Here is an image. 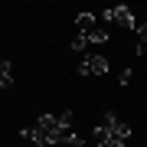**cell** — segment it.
<instances>
[{
    "mask_svg": "<svg viewBox=\"0 0 147 147\" xmlns=\"http://www.w3.org/2000/svg\"><path fill=\"white\" fill-rule=\"evenodd\" d=\"M108 72V59L105 56H82L79 75H105Z\"/></svg>",
    "mask_w": 147,
    "mask_h": 147,
    "instance_id": "7a4b0ae2",
    "label": "cell"
},
{
    "mask_svg": "<svg viewBox=\"0 0 147 147\" xmlns=\"http://www.w3.org/2000/svg\"><path fill=\"white\" fill-rule=\"evenodd\" d=\"M101 124H105L108 131H111V141H127V137H131V127H127V124H121L115 111H105V118H101Z\"/></svg>",
    "mask_w": 147,
    "mask_h": 147,
    "instance_id": "3957f363",
    "label": "cell"
},
{
    "mask_svg": "<svg viewBox=\"0 0 147 147\" xmlns=\"http://www.w3.org/2000/svg\"><path fill=\"white\" fill-rule=\"evenodd\" d=\"M88 42H108V30H101V26H98V30L88 36Z\"/></svg>",
    "mask_w": 147,
    "mask_h": 147,
    "instance_id": "9c48e42d",
    "label": "cell"
},
{
    "mask_svg": "<svg viewBox=\"0 0 147 147\" xmlns=\"http://www.w3.org/2000/svg\"><path fill=\"white\" fill-rule=\"evenodd\" d=\"M105 141H111V131L105 124H98V127H95V144H105Z\"/></svg>",
    "mask_w": 147,
    "mask_h": 147,
    "instance_id": "52a82bcc",
    "label": "cell"
},
{
    "mask_svg": "<svg viewBox=\"0 0 147 147\" xmlns=\"http://www.w3.org/2000/svg\"><path fill=\"white\" fill-rule=\"evenodd\" d=\"M10 82H13V65L7 59H0V88H7Z\"/></svg>",
    "mask_w": 147,
    "mask_h": 147,
    "instance_id": "5b68a950",
    "label": "cell"
},
{
    "mask_svg": "<svg viewBox=\"0 0 147 147\" xmlns=\"http://www.w3.org/2000/svg\"><path fill=\"white\" fill-rule=\"evenodd\" d=\"M105 20L111 23H118L121 30H137V20H134V13H131V7H111V10H105Z\"/></svg>",
    "mask_w": 147,
    "mask_h": 147,
    "instance_id": "6da1fadb",
    "label": "cell"
},
{
    "mask_svg": "<svg viewBox=\"0 0 147 147\" xmlns=\"http://www.w3.org/2000/svg\"><path fill=\"white\" fill-rule=\"evenodd\" d=\"M134 79V72H131V69H121V75H118V82L121 85H127V82H131Z\"/></svg>",
    "mask_w": 147,
    "mask_h": 147,
    "instance_id": "8fae6325",
    "label": "cell"
},
{
    "mask_svg": "<svg viewBox=\"0 0 147 147\" xmlns=\"http://www.w3.org/2000/svg\"><path fill=\"white\" fill-rule=\"evenodd\" d=\"M33 147H46V144H33Z\"/></svg>",
    "mask_w": 147,
    "mask_h": 147,
    "instance_id": "4fadbf2b",
    "label": "cell"
},
{
    "mask_svg": "<svg viewBox=\"0 0 147 147\" xmlns=\"http://www.w3.org/2000/svg\"><path fill=\"white\" fill-rule=\"evenodd\" d=\"M56 118H59L62 127H72V118H75V115H72V111H62V115H56Z\"/></svg>",
    "mask_w": 147,
    "mask_h": 147,
    "instance_id": "30bf717a",
    "label": "cell"
},
{
    "mask_svg": "<svg viewBox=\"0 0 147 147\" xmlns=\"http://www.w3.org/2000/svg\"><path fill=\"white\" fill-rule=\"evenodd\" d=\"M95 147H124V141H105V144H95Z\"/></svg>",
    "mask_w": 147,
    "mask_h": 147,
    "instance_id": "7c38bea8",
    "label": "cell"
},
{
    "mask_svg": "<svg viewBox=\"0 0 147 147\" xmlns=\"http://www.w3.org/2000/svg\"><path fill=\"white\" fill-rule=\"evenodd\" d=\"M88 49V36H75L72 39V53H85Z\"/></svg>",
    "mask_w": 147,
    "mask_h": 147,
    "instance_id": "ba28073f",
    "label": "cell"
},
{
    "mask_svg": "<svg viewBox=\"0 0 147 147\" xmlns=\"http://www.w3.org/2000/svg\"><path fill=\"white\" fill-rule=\"evenodd\" d=\"M75 30H79V36H92V33L98 30V23H95V13L82 10L79 16H75Z\"/></svg>",
    "mask_w": 147,
    "mask_h": 147,
    "instance_id": "277c9868",
    "label": "cell"
},
{
    "mask_svg": "<svg viewBox=\"0 0 147 147\" xmlns=\"http://www.w3.org/2000/svg\"><path fill=\"white\" fill-rule=\"evenodd\" d=\"M147 53V23H137V56Z\"/></svg>",
    "mask_w": 147,
    "mask_h": 147,
    "instance_id": "8992f818",
    "label": "cell"
}]
</instances>
